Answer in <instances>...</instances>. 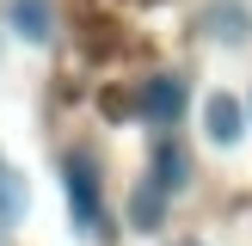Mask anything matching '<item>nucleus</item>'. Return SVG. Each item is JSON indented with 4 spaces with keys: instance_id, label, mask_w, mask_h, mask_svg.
Instances as JSON below:
<instances>
[{
    "instance_id": "nucleus-1",
    "label": "nucleus",
    "mask_w": 252,
    "mask_h": 246,
    "mask_svg": "<svg viewBox=\"0 0 252 246\" xmlns=\"http://www.w3.org/2000/svg\"><path fill=\"white\" fill-rule=\"evenodd\" d=\"M62 191H68V215L80 234L98 228V160L93 148H74L68 160H62Z\"/></svg>"
},
{
    "instance_id": "nucleus-2",
    "label": "nucleus",
    "mask_w": 252,
    "mask_h": 246,
    "mask_svg": "<svg viewBox=\"0 0 252 246\" xmlns=\"http://www.w3.org/2000/svg\"><path fill=\"white\" fill-rule=\"evenodd\" d=\"M197 117H203V142L228 154V148L246 142V117H252V105H246L240 92H228V86H216V92H203Z\"/></svg>"
},
{
    "instance_id": "nucleus-3",
    "label": "nucleus",
    "mask_w": 252,
    "mask_h": 246,
    "mask_svg": "<svg viewBox=\"0 0 252 246\" xmlns=\"http://www.w3.org/2000/svg\"><path fill=\"white\" fill-rule=\"evenodd\" d=\"M197 31H203V43H216V49H246L252 43V6L246 0H203Z\"/></svg>"
},
{
    "instance_id": "nucleus-4",
    "label": "nucleus",
    "mask_w": 252,
    "mask_h": 246,
    "mask_svg": "<svg viewBox=\"0 0 252 246\" xmlns=\"http://www.w3.org/2000/svg\"><path fill=\"white\" fill-rule=\"evenodd\" d=\"M185 74H154V80L142 86V117L154 123V129H172V123L185 117Z\"/></svg>"
},
{
    "instance_id": "nucleus-5",
    "label": "nucleus",
    "mask_w": 252,
    "mask_h": 246,
    "mask_svg": "<svg viewBox=\"0 0 252 246\" xmlns=\"http://www.w3.org/2000/svg\"><path fill=\"white\" fill-rule=\"evenodd\" d=\"M6 31L25 43H49L56 37V6L49 0H6Z\"/></svg>"
},
{
    "instance_id": "nucleus-6",
    "label": "nucleus",
    "mask_w": 252,
    "mask_h": 246,
    "mask_svg": "<svg viewBox=\"0 0 252 246\" xmlns=\"http://www.w3.org/2000/svg\"><path fill=\"white\" fill-rule=\"evenodd\" d=\"M154 184H160L166 197H179L185 184H191V160H185V148L172 142V135H160V142H154Z\"/></svg>"
},
{
    "instance_id": "nucleus-7",
    "label": "nucleus",
    "mask_w": 252,
    "mask_h": 246,
    "mask_svg": "<svg viewBox=\"0 0 252 246\" xmlns=\"http://www.w3.org/2000/svg\"><path fill=\"white\" fill-rule=\"evenodd\" d=\"M25 215H31V184H25V172L0 154V221L12 228V221H25Z\"/></svg>"
},
{
    "instance_id": "nucleus-8",
    "label": "nucleus",
    "mask_w": 252,
    "mask_h": 246,
    "mask_svg": "<svg viewBox=\"0 0 252 246\" xmlns=\"http://www.w3.org/2000/svg\"><path fill=\"white\" fill-rule=\"evenodd\" d=\"M160 209H166V191H160L154 179H148V184H135V197H129V228L154 234V228H160Z\"/></svg>"
},
{
    "instance_id": "nucleus-9",
    "label": "nucleus",
    "mask_w": 252,
    "mask_h": 246,
    "mask_svg": "<svg viewBox=\"0 0 252 246\" xmlns=\"http://www.w3.org/2000/svg\"><path fill=\"white\" fill-rule=\"evenodd\" d=\"M0 246H6V221H0Z\"/></svg>"
},
{
    "instance_id": "nucleus-10",
    "label": "nucleus",
    "mask_w": 252,
    "mask_h": 246,
    "mask_svg": "<svg viewBox=\"0 0 252 246\" xmlns=\"http://www.w3.org/2000/svg\"><path fill=\"white\" fill-rule=\"evenodd\" d=\"M179 246H203V240H179Z\"/></svg>"
}]
</instances>
